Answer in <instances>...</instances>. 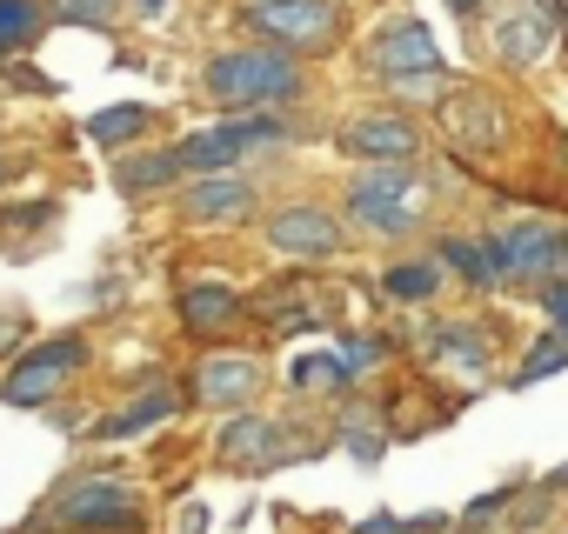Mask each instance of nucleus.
<instances>
[{
    "label": "nucleus",
    "mask_w": 568,
    "mask_h": 534,
    "mask_svg": "<svg viewBox=\"0 0 568 534\" xmlns=\"http://www.w3.org/2000/svg\"><path fill=\"white\" fill-rule=\"evenodd\" d=\"M207 94L227 107H267V101L302 94V68L288 54H267V48H234V54H214Z\"/></svg>",
    "instance_id": "obj_1"
},
{
    "label": "nucleus",
    "mask_w": 568,
    "mask_h": 534,
    "mask_svg": "<svg viewBox=\"0 0 568 534\" xmlns=\"http://www.w3.org/2000/svg\"><path fill=\"white\" fill-rule=\"evenodd\" d=\"M261 141H274V121H221V127H201V134L174 141V161H181V174H221Z\"/></svg>",
    "instance_id": "obj_2"
},
{
    "label": "nucleus",
    "mask_w": 568,
    "mask_h": 534,
    "mask_svg": "<svg viewBox=\"0 0 568 534\" xmlns=\"http://www.w3.org/2000/svg\"><path fill=\"white\" fill-rule=\"evenodd\" d=\"M81 361H88V341H81V335L41 341V348H34V355H28V361L8 374V388H0V394H8L14 408H34V401H48V394H54V388H61V381L81 368Z\"/></svg>",
    "instance_id": "obj_3"
},
{
    "label": "nucleus",
    "mask_w": 568,
    "mask_h": 534,
    "mask_svg": "<svg viewBox=\"0 0 568 534\" xmlns=\"http://www.w3.org/2000/svg\"><path fill=\"white\" fill-rule=\"evenodd\" d=\"M247 21L288 48H322L335 34V0H254Z\"/></svg>",
    "instance_id": "obj_4"
},
{
    "label": "nucleus",
    "mask_w": 568,
    "mask_h": 534,
    "mask_svg": "<svg viewBox=\"0 0 568 534\" xmlns=\"http://www.w3.org/2000/svg\"><path fill=\"white\" fill-rule=\"evenodd\" d=\"M408 194H415V174H408V161H388L382 174H368V181H355L348 187V207L368 220V227H382V234H402L415 214H408Z\"/></svg>",
    "instance_id": "obj_5"
},
{
    "label": "nucleus",
    "mask_w": 568,
    "mask_h": 534,
    "mask_svg": "<svg viewBox=\"0 0 568 534\" xmlns=\"http://www.w3.org/2000/svg\"><path fill=\"white\" fill-rule=\"evenodd\" d=\"M495 54L508 68H535L541 54H555V14H548V0H521V8L495 28Z\"/></svg>",
    "instance_id": "obj_6"
},
{
    "label": "nucleus",
    "mask_w": 568,
    "mask_h": 534,
    "mask_svg": "<svg viewBox=\"0 0 568 534\" xmlns=\"http://www.w3.org/2000/svg\"><path fill=\"white\" fill-rule=\"evenodd\" d=\"M342 147L355 154V161H415V147H422V127L408 121V114H368V121H355L348 134H342Z\"/></svg>",
    "instance_id": "obj_7"
},
{
    "label": "nucleus",
    "mask_w": 568,
    "mask_h": 534,
    "mask_svg": "<svg viewBox=\"0 0 568 534\" xmlns=\"http://www.w3.org/2000/svg\"><path fill=\"white\" fill-rule=\"evenodd\" d=\"M61 521H68V527H134V521H141V501H134L121 481H81V487L61 501Z\"/></svg>",
    "instance_id": "obj_8"
},
{
    "label": "nucleus",
    "mask_w": 568,
    "mask_h": 534,
    "mask_svg": "<svg viewBox=\"0 0 568 534\" xmlns=\"http://www.w3.org/2000/svg\"><path fill=\"white\" fill-rule=\"evenodd\" d=\"M267 240H274L281 254H308V260H322V254L342 247V227H335L322 207H281V214L267 220Z\"/></svg>",
    "instance_id": "obj_9"
},
{
    "label": "nucleus",
    "mask_w": 568,
    "mask_h": 534,
    "mask_svg": "<svg viewBox=\"0 0 568 534\" xmlns=\"http://www.w3.org/2000/svg\"><path fill=\"white\" fill-rule=\"evenodd\" d=\"M435 41H428V28L422 21H395L382 41H375V68L382 74H395V81H408V74H435Z\"/></svg>",
    "instance_id": "obj_10"
},
{
    "label": "nucleus",
    "mask_w": 568,
    "mask_h": 534,
    "mask_svg": "<svg viewBox=\"0 0 568 534\" xmlns=\"http://www.w3.org/2000/svg\"><path fill=\"white\" fill-rule=\"evenodd\" d=\"M254 388H261V368H254L247 355H214V361L194 368V401H207V408L254 401Z\"/></svg>",
    "instance_id": "obj_11"
},
{
    "label": "nucleus",
    "mask_w": 568,
    "mask_h": 534,
    "mask_svg": "<svg viewBox=\"0 0 568 534\" xmlns=\"http://www.w3.org/2000/svg\"><path fill=\"white\" fill-rule=\"evenodd\" d=\"M221 461H247V468H267V461H281V428L274 421H261V414H234L227 428H221Z\"/></svg>",
    "instance_id": "obj_12"
},
{
    "label": "nucleus",
    "mask_w": 568,
    "mask_h": 534,
    "mask_svg": "<svg viewBox=\"0 0 568 534\" xmlns=\"http://www.w3.org/2000/svg\"><path fill=\"white\" fill-rule=\"evenodd\" d=\"M241 214H254V187L247 181L207 174V181L187 187V220H241Z\"/></svg>",
    "instance_id": "obj_13"
},
{
    "label": "nucleus",
    "mask_w": 568,
    "mask_h": 534,
    "mask_svg": "<svg viewBox=\"0 0 568 534\" xmlns=\"http://www.w3.org/2000/svg\"><path fill=\"white\" fill-rule=\"evenodd\" d=\"M181 321L194 335H221V328L241 321V295H227V288H187L181 295Z\"/></svg>",
    "instance_id": "obj_14"
},
{
    "label": "nucleus",
    "mask_w": 568,
    "mask_h": 534,
    "mask_svg": "<svg viewBox=\"0 0 568 534\" xmlns=\"http://www.w3.org/2000/svg\"><path fill=\"white\" fill-rule=\"evenodd\" d=\"M448 134H455V141H475V147H495V141H501V114H495L481 94H455V101H448Z\"/></svg>",
    "instance_id": "obj_15"
},
{
    "label": "nucleus",
    "mask_w": 568,
    "mask_h": 534,
    "mask_svg": "<svg viewBox=\"0 0 568 534\" xmlns=\"http://www.w3.org/2000/svg\"><path fill=\"white\" fill-rule=\"evenodd\" d=\"M555 240H561V234H548V227H515V234L495 240V247H501V260H508V275H541V267H555Z\"/></svg>",
    "instance_id": "obj_16"
},
{
    "label": "nucleus",
    "mask_w": 568,
    "mask_h": 534,
    "mask_svg": "<svg viewBox=\"0 0 568 534\" xmlns=\"http://www.w3.org/2000/svg\"><path fill=\"white\" fill-rule=\"evenodd\" d=\"M442 260L462 267V281H475V288H495V281L508 275L501 247H475V240H442Z\"/></svg>",
    "instance_id": "obj_17"
},
{
    "label": "nucleus",
    "mask_w": 568,
    "mask_h": 534,
    "mask_svg": "<svg viewBox=\"0 0 568 534\" xmlns=\"http://www.w3.org/2000/svg\"><path fill=\"white\" fill-rule=\"evenodd\" d=\"M435 374H488V348H481V335L442 328V335H435Z\"/></svg>",
    "instance_id": "obj_18"
},
{
    "label": "nucleus",
    "mask_w": 568,
    "mask_h": 534,
    "mask_svg": "<svg viewBox=\"0 0 568 534\" xmlns=\"http://www.w3.org/2000/svg\"><path fill=\"white\" fill-rule=\"evenodd\" d=\"M382 288H388L395 301H428V295L442 288V267H435V260H395L388 275H382Z\"/></svg>",
    "instance_id": "obj_19"
},
{
    "label": "nucleus",
    "mask_w": 568,
    "mask_h": 534,
    "mask_svg": "<svg viewBox=\"0 0 568 534\" xmlns=\"http://www.w3.org/2000/svg\"><path fill=\"white\" fill-rule=\"evenodd\" d=\"M148 107H108V114H94L88 121V134L101 141V147H121V141H134V134H148Z\"/></svg>",
    "instance_id": "obj_20"
},
{
    "label": "nucleus",
    "mask_w": 568,
    "mask_h": 534,
    "mask_svg": "<svg viewBox=\"0 0 568 534\" xmlns=\"http://www.w3.org/2000/svg\"><path fill=\"white\" fill-rule=\"evenodd\" d=\"M555 368H568V335H548V341H535V348H528V361L515 368V381L528 388V381H548Z\"/></svg>",
    "instance_id": "obj_21"
},
{
    "label": "nucleus",
    "mask_w": 568,
    "mask_h": 534,
    "mask_svg": "<svg viewBox=\"0 0 568 534\" xmlns=\"http://www.w3.org/2000/svg\"><path fill=\"white\" fill-rule=\"evenodd\" d=\"M174 174H181V161H174V147H168V154H148L141 167H128L121 187H128V194H148V187H161V181H174Z\"/></svg>",
    "instance_id": "obj_22"
},
{
    "label": "nucleus",
    "mask_w": 568,
    "mask_h": 534,
    "mask_svg": "<svg viewBox=\"0 0 568 534\" xmlns=\"http://www.w3.org/2000/svg\"><path fill=\"white\" fill-rule=\"evenodd\" d=\"M34 21H41V14H34V0H0V54H8L14 41H28Z\"/></svg>",
    "instance_id": "obj_23"
},
{
    "label": "nucleus",
    "mask_w": 568,
    "mask_h": 534,
    "mask_svg": "<svg viewBox=\"0 0 568 534\" xmlns=\"http://www.w3.org/2000/svg\"><path fill=\"white\" fill-rule=\"evenodd\" d=\"M288 381H295V388H342V361H335V355H308V361L288 368Z\"/></svg>",
    "instance_id": "obj_24"
},
{
    "label": "nucleus",
    "mask_w": 568,
    "mask_h": 534,
    "mask_svg": "<svg viewBox=\"0 0 568 534\" xmlns=\"http://www.w3.org/2000/svg\"><path fill=\"white\" fill-rule=\"evenodd\" d=\"M168 408H174V401H168V394H154V401H148V408H128V414H121V421H108V428H101V434H134V428H141V421H161V414H168Z\"/></svg>",
    "instance_id": "obj_25"
},
{
    "label": "nucleus",
    "mask_w": 568,
    "mask_h": 534,
    "mask_svg": "<svg viewBox=\"0 0 568 534\" xmlns=\"http://www.w3.org/2000/svg\"><path fill=\"white\" fill-rule=\"evenodd\" d=\"M61 21H94V28H108V21H114V0H61Z\"/></svg>",
    "instance_id": "obj_26"
},
{
    "label": "nucleus",
    "mask_w": 568,
    "mask_h": 534,
    "mask_svg": "<svg viewBox=\"0 0 568 534\" xmlns=\"http://www.w3.org/2000/svg\"><path fill=\"white\" fill-rule=\"evenodd\" d=\"M415 527H428V521H395V514H375V521H362L355 534H415Z\"/></svg>",
    "instance_id": "obj_27"
},
{
    "label": "nucleus",
    "mask_w": 568,
    "mask_h": 534,
    "mask_svg": "<svg viewBox=\"0 0 568 534\" xmlns=\"http://www.w3.org/2000/svg\"><path fill=\"white\" fill-rule=\"evenodd\" d=\"M541 301H548V315H555V321H561V335H568V281H555Z\"/></svg>",
    "instance_id": "obj_28"
},
{
    "label": "nucleus",
    "mask_w": 568,
    "mask_h": 534,
    "mask_svg": "<svg viewBox=\"0 0 568 534\" xmlns=\"http://www.w3.org/2000/svg\"><path fill=\"white\" fill-rule=\"evenodd\" d=\"M448 8H455V14H481V0H448Z\"/></svg>",
    "instance_id": "obj_29"
}]
</instances>
